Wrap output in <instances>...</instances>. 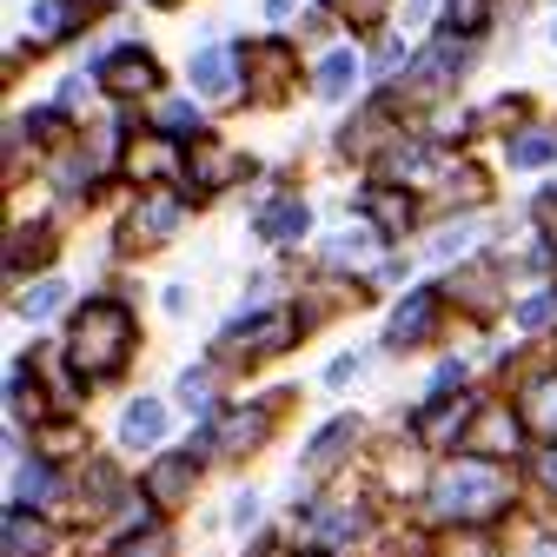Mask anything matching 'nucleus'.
Instances as JSON below:
<instances>
[{"instance_id": "nucleus-1", "label": "nucleus", "mask_w": 557, "mask_h": 557, "mask_svg": "<svg viewBox=\"0 0 557 557\" xmlns=\"http://www.w3.org/2000/svg\"><path fill=\"white\" fill-rule=\"evenodd\" d=\"M505 505H511V478L492 458H458L432 484V511L445 524H484V518H498Z\"/></svg>"}, {"instance_id": "nucleus-2", "label": "nucleus", "mask_w": 557, "mask_h": 557, "mask_svg": "<svg viewBox=\"0 0 557 557\" xmlns=\"http://www.w3.org/2000/svg\"><path fill=\"white\" fill-rule=\"evenodd\" d=\"M126 345H133V312L120 299H87L74 312V332H66V359H74L87 379H107L126 366Z\"/></svg>"}, {"instance_id": "nucleus-3", "label": "nucleus", "mask_w": 557, "mask_h": 557, "mask_svg": "<svg viewBox=\"0 0 557 557\" xmlns=\"http://www.w3.org/2000/svg\"><path fill=\"white\" fill-rule=\"evenodd\" d=\"M239 66H246V94H259V100H278L299 81L293 40H252V47H239Z\"/></svg>"}, {"instance_id": "nucleus-4", "label": "nucleus", "mask_w": 557, "mask_h": 557, "mask_svg": "<svg viewBox=\"0 0 557 557\" xmlns=\"http://www.w3.org/2000/svg\"><path fill=\"white\" fill-rule=\"evenodd\" d=\"M94 81H100L107 94L133 100V94H153V87H160V66L139 53V47H120V53H107V60L94 66Z\"/></svg>"}, {"instance_id": "nucleus-5", "label": "nucleus", "mask_w": 557, "mask_h": 557, "mask_svg": "<svg viewBox=\"0 0 557 557\" xmlns=\"http://www.w3.org/2000/svg\"><path fill=\"white\" fill-rule=\"evenodd\" d=\"M246 173V160L233 153V147H220V139H199V147L186 153V180L199 186V193H220V186H233Z\"/></svg>"}, {"instance_id": "nucleus-6", "label": "nucleus", "mask_w": 557, "mask_h": 557, "mask_svg": "<svg viewBox=\"0 0 557 557\" xmlns=\"http://www.w3.org/2000/svg\"><path fill=\"white\" fill-rule=\"evenodd\" d=\"M173 226H180V199H173V193H153V199H139V213L126 220L120 239H126V246H153V239H166Z\"/></svg>"}, {"instance_id": "nucleus-7", "label": "nucleus", "mask_w": 557, "mask_h": 557, "mask_svg": "<svg viewBox=\"0 0 557 557\" xmlns=\"http://www.w3.org/2000/svg\"><path fill=\"white\" fill-rule=\"evenodd\" d=\"M233 345H246V352H286V345H293V312L239 319V325H233Z\"/></svg>"}, {"instance_id": "nucleus-8", "label": "nucleus", "mask_w": 557, "mask_h": 557, "mask_svg": "<svg viewBox=\"0 0 557 557\" xmlns=\"http://www.w3.org/2000/svg\"><path fill=\"white\" fill-rule=\"evenodd\" d=\"M465 425H471V405L465 398H432L425 411H418V438H425V445H451Z\"/></svg>"}, {"instance_id": "nucleus-9", "label": "nucleus", "mask_w": 557, "mask_h": 557, "mask_svg": "<svg viewBox=\"0 0 557 557\" xmlns=\"http://www.w3.org/2000/svg\"><path fill=\"white\" fill-rule=\"evenodd\" d=\"M94 0H34V34L40 40H66L74 27H87Z\"/></svg>"}, {"instance_id": "nucleus-10", "label": "nucleus", "mask_w": 557, "mask_h": 557, "mask_svg": "<svg viewBox=\"0 0 557 557\" xmlns=\"http://www.w3.org/2000/svg\"><path fill=\"white\" fill-rule=\"evenodd\" d=\"M432 319H438V293H411V299H405V306L392 312L385 338H392V345H418V338L432 332Z\"/></svg>"}, {"instance_id": "nucleus-11", "label": "nucleus", "mask_w": 557, "mask_h": 557, "mask_svg": "<svg viewBox=\"0 0 557 557\" xmlns=\"http://www.w3.org/2000/svg\"><path fill=\"white\" fill-rule=\"evenodd\" d=\"M193 87L206 100H233V53L226 47H199L193 53Z\"/></svg>"}, {"instance_id": "nucleus-12", "label": "nucleus", "mask_w": 557, "mask_h": 557, "mask_svg": "<svg viewBox=\"0 0 557 557\" xmlns=\"http://www.w3.org/2000/svg\"><path fill=\"white\" fill-rule=\"evenodd\" d=\"M524 425L537 432V438H557V372H544V379H531L524 385Z\"/></svg>"}, {"instance_id": "nucleus-13", "label": "nucleus", "mask_w": 557, "mask_h": 557, "mask_svg": "<svg viewBox=\"0 0 557 557\" xmlns=\"http://www.w3.org/2000/svg\"><path fill=\"white\" fill-rule=\"evenodd\" d=\"M120 438H126V445H160V438H166V405H160V398H139V405H126V418H120Z\"/></svg>"}, {"instance_id": "nucleus-14", "label": "nucleus", "mask_w": 557, "mask_h": 557, "mask_svg": "<svg viewBox=\"0 0 557 557\" xmlns=\"http://www.w3.org/2000/svg\"><path fill=\"white\" fill-rule=\"evenodd\" d=\"M186 484H193V451H173V458H160V465L147 471V492H153L160 505H180Z\"/></svg>"}, {"instance_id": "nucleus-15", "label": "nucleus", "mask_w": 557, "mask_h": 557, "mask_svg": "<svg viewBox=\"0 0 557 557\" xmlns=\"http://www.w3.org/2000/svg\"><path fill=\"white\" fill-rule=\"evenodd\" d=\"M518 432H524V418H511V411H484L478 418V432H471V451H518Z\"/></svg>"}, {"instance_id": "nucleus-16", "label": "nucleus", "mask_w": 557, "mask_h": 557, "mask_svg": "<svg viewBox=\"0 0 557 557\" xmlns=\"http://www.w3.org/2000/svg\"><path fill=\"white\" fill-rule=\"evenodd\" d=\"M458 66H465V47H458V34H445L432 53H418L411 81H418V87H438V81H451V74H458Z\"/></svg>"}, {"instance_id": "nucleus-17", "label": "nucleus", "mask_w": 557, "mask_h": 557, "mask_svg": "<svg viewBox=\"0 0 557 557\" xmlns=\"http://www.w3.org/2000/svg\"><path fill=\"white\" fill-rule=\"evenodd\" d=\"M312 226V213H306V199H272L265 213H259V239H299Z\"/></svg>"}, {"instance_id": "nucleus-18", "label": "nucleus", "mask_w": 557, "mask_h": 557, "mask_svg": "<svg viewBox=\"0 0 557 557\" xmlns=\"http://www.w3.org/2000/svg\"><path fill=\"white\" fill-rule=\"evenodd\" d=\"M366 213H372V226H379V233H392V239H398V233L411 226V199H405V193H392V186H372V193H366Z\"/></svg>"}, {"instance_id": "nucleus-19", "label": "nucleus", "mask_w": 557, "mask_h": 557, "mask_svg": "<svg viewBox=\"0 0 557 557\" xmlns=\"http://www.w3.org/2000/svg\"><path fill=\"white\" fill-rule=\"evenodd\" d=\"M359 81V53H325L319 60V74H312V87H319V100H345V87H352Z\"/></svg>"}, {"instance_id": "nucleus-20", "label": "nucleus", "mask_w": 557, "mask_h": 557, "mask_svg": "<svg viewBox=\"0 0 557 557\" xmlns=\"http://www.w3.org/2000/svg\"><path fill=\"white\" fill-rule=\"evenodd\" d=\"M133 180H173L180 173V153L166 147V139H147V147H133Z\"/></svg>"}, {"instance_id": "nucleus-21", "label": "nucleus", "mask_w": 557, "mask_h": 557, "mask_svg": "<svg viewBox=\"0 0 557 557\" xmlns=\"http://www.w3.org/2000/svg\"><path fill=\"white\" fill-rule=\"evenodd\" d=\"M492 8H498V0H445V34H484V27H492Z\"/></svg>"}, {"instance_id": "nucleus-22", "label": "nucleus", "mask_w": 557, "mask_h": 557, "mask_svg": "<svg viewBox=\"0 0 557 557\" xmlns=\"http://www.w3.org/2000/svg\"><path fill=\"white\" fill-rule=\"evenodd\" d=\"M47 550V531L27 518V505H14L8 511V557H40Z\"/></svg>"}, {"instance_id": "nucleus-23", "label": "nucleus", "mask_w": 557, "mask_h": 557, "mask_svg": "<svg viewBox=\"0 0 557 557\" xmlns=\"http://www.w3.org/2000/svg\"><path fill=\"white\" fill-rule=\"evenodd\" d=\"M338 445H352V418H332V425H325V432L312 438V451H306V465H312V471H325V465L338 458Z\"/></svg>"}, {"instance_id": "nucleus-24", "label": "nucleus", "mask_w": 557, "mask_h": 557, "mask_svg": "<svg viewBox=\"0 0 557 557\" xmlns=\"http://www.w3.org/2000/svg\"><path fill=\"white\" fill-rule=\"evenodd\" d=\"M60 299H66L60 278H40V286L21 293V319H47V312H60Z\"/></svg>"}, {"instance_id": "nucleus-25", "label": "nucleus", "mask_w": 557, "mask_h": 557, "mask_svg": "<svg viewBox=\"0 0 557 557\" xmlns=\"http://www.w3.org/2000/svg\"><path fill=\"white\" fill-rule=\"evenodd\" d=\"M557 160V139L550 133H524L518 147H511V166H550Z\"/></svg>"}, {"instance_id": "nucleus-26", "label": "nucleus", "mask_w": 557, "mask_h": 557, "mask_svg": "<svg viewBox=\"0 0 557 557\" xmlns=\"http://www.w3.org/2000/svg\"><path fill=\"white\" fill-rule=\"evenodd\" d=\"M166 550H173V537H166L160 524H147V537H120L113 557H166Z\"/></svg>"}, {"instance_id": "nucleus-27", "label": "nucleus", "mask_w": 557, "mask_h": 557, "mask_svg": "<svg viewBox=\"0 0 557 557\" xmlns=\"http://www.w3.org/2000/svg\"><path fill=\"white\" fill-rule=\"evenodd\" d=\"M259 432H265V411H252V418L239 411V418H226V432H220V445H226V451H239V445H252Z\"/></svg>"}, {"instance_id": "nucleus-28", "label": "nucleus", "mask_w": 557, "mask_h": 557, "mask_svg": "<svg viewBox=\"0 0 557 557\" xmlns=\"http://www.w3.org/2000/svg\"><path fill=\"white\" fill-rule=\"evenodd\" d=\"M47 492H53V471H47V465H21V478H14V505L47 498Z\"/></svg>"}, {"instance_id": "nucleus-29", "label": "nucleus", "mask_w": 557, "mask_h": 557, "mask_svg": "<svg viewBox=\"0 0 557 557\" xmlns=\"http://www.w3.org/2000/svg\"><path fill=\"white\" fill-rule=\"evenodd\" d=\"M385 8H392V0H338V14L352 21V27H379V21H385Z\"/></svg>"}, {"instance_id": "nucleus-30", "label": "nucleus", "mask_w": 557, "mask_h": 557, "mask_svg": "<svg viewBox=\"0 0 557 557\" xmlns=\"http://www.w3.org/2000/svg\"><path fill=\"white\" fill-rule=\"evenodd\" d=\"M325 252H332V265H352V259H366V252H372V233H338Z\"/></svg>"}, {"instance_id": "nucleus-31", "label": "nucleus", "mask_w": 557, "mask_h": 557, "mask_svg": "<svg viewBox=\"0 0 557 557\" xmlns=\"http://www.w3.org/2000/svg\"><path fill=\"white\" fill-rule=\"evenodd\" d=\"M180 398H186V411H206V405H213V372H186Z\"/></svg>"}, {"instance_id": "nucleus-32", "label": "nucleus", "mask_w": 557, "mask_h": 557, "mask_svg": "<svg viewBox=\"0 0 557 557\" xmlns=\"http://www.w3.org/2000/svg\"><path fill=\"white\" fill-rule=\"evenodd\" d=\"M319 531H325L332 544H345V537H359V511H325V518H319Z\"/></svg>"}, {"instance_id": "nucleus-33", "label": "nucleus", "mask_w": 557, "mask_h": 557, "mask_svg": "<svg viewBox=\"0 0 557 557\" xmlns=\"http://www.w3.org/2000/svg\"><path fill=\"white\" fill-rule=\"evenodd\" d=\"M160 126H173V133H193V126H199V107H186V100H166V107H160Z\"/></svg>"}, {"instance_id": "nucleus-34", "label": "nucleus", "mask_w": 557, "mask_h": 557, "mask_svg": "<svg viewBox=\"0 0 557 557\" xmlns=\"http://www.w3.org/2000/svg\"><path fill=\"white\" fill-rule=\"evenodd\" d=\"M471 239H478V226H458V233H438V239H432V259H451V252H465Z\"/></svg>"}, {"instance_id": "nucleus-35", "label": "nucleus", "mask_w": 557, "mask_h": 557, "mask_svg": "<svg viewBox=\"0 0 557 557\" xmlns=\"http://www.w3.org/2000/svg\"><path fill=\"white\" fill-rule=\"evenodd\" d=\"M550 312H557V299H524V306H518V325H531V332H537Z\"/></svg>"}, {"instance_id": "nucleus-36", "label": "nucleus", "mask_w": 557, "mask_h": 557, "mask_svg": "<svg viewBox=\"0 0 557 557\" xmlns=\"http://www.w3.org/2000/svg\"><path fill=\"white\" fill-rule=\"evenodd\" d=\"M252 518H259V498H252V492H246V498H233V524H239V531H246V524H252Z\"/></svg>"}, {"instance_id": "nucleus-37", "label": "nucleus", "mask_w": 557, "mask_h": 557, "mask_svg": "<svg viewBox=\"0 0 557 557\" xmlns=\"http://www.w3.org/2000/svg\"><path fill=\"white\" fill-rule=\"evenodd\" d=\"M293 8H299V0H265V14H272V21H286Z\"/></svg>"}, {"instance_id": "nucleus-38", "label": "nucleus", "mask_w": 557, "mask_h": 557, "mask_svg": "<svg viewBox=\"0 0 557 557\" xmlns=\"http://www.w3.org/2000/svg\"><path fill=\"white\" fill-rule=\"evenodd\" d=\"M544 226L557 233V193H544Z\"/></svg>"}, {"instance_id": "nucleus-39", "label": "nucleus", "mask_w": 557, "mask_h": 557, "mask_svg": "<svg viewBox=\"0 0 557 557\" xmlns=\"http://www.w3.org/2000/svg\"><path fill=\"white\" fill-rule=\"evenodd\" d=\"M531 557H557V537H544V544H531Z\"/></svg>"}, {"instance_id": "nucleus-40", "label": "nucleus", "mask_w": 557, "mask_h": 557, "mask_svg": "<svg viewBox=\"0 0 557 557\" xmlns=\"http://www.w3.org/2000/svg\"><path fill=\"white\" fill-rule=\"evenodd\" d=\"M544 478H550V484H557V451H550V458H544Z\"/></svg>"}, {"instance_id": "nucleus-41", "label": "nucleus", "mask_w": 557, "mask_h": 557, "mask_svg": "<svg viewBox=\"0 0 557 557\" xmlns=\"http://www.w3.org/2000/svg\"><path fill=\"white\" fill-rule=\"evenodd\" d=\"M153 8H173V0H153Z\"/></svg>"}, {"instance_id": "nucleus-42", "label": "nucleus", "mask_w": 557, "mask_h": 557, "mask_svg": "<svg viewBox=\"0 0 557 557\" xmlns=\"http://www.w3.org/2000/svg\"><path fill=\"white\" fill-rule=\"evenodd\" d=\"M312 557H319V550H312Z\"/></svg>"}]
</instances>
